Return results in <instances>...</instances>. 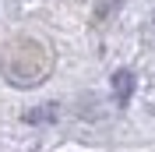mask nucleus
<instances>
[{"instance_id": "1", "label": "nucleus", "mask_w": 155, "mask_h": 152, "mask_svg": "<svg viewBox=\"0 0 155 152\" xmlns=\"http://www.w3.org/2000/svg\"><path fill=\"white\" fill-rule=\"evenodd\" d=\"M113 95L120 99V106L130 103V95H134V74L130 71H116L113 74Z\"/></svg>"}]
</instances>
